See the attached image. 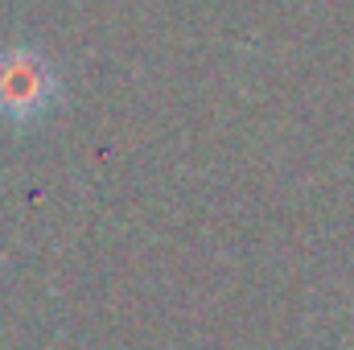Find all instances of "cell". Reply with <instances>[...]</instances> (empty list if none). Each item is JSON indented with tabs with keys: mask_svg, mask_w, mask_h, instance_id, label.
Here are the masks:
<instances>
[{
	"mask_svg": "<svg viewBox=\"0 0 354 350\" xmlns=\"http://www.w3.org/2000/svg\"><path fill=\"white\" fill-rule=\"evenodd\" d=\"M54 99V71L33 50H8L0 54V116L8 120H33Z\"/></svg>",
	"mask_w": 354,
	"mask_h": 350,
	"instance_id": "obj_1",
	"label": "cell"
}]
</instances>
